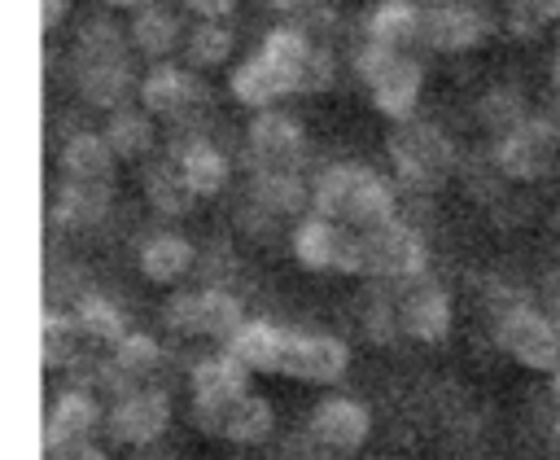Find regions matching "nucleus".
Segmentation results:
<instances>
[{
	"mask_svg": "<svg viewBox=\"0 0 560 460\" xmlns=\"http://www.w3.org/2000/svg\"><path fill=\"white\" fill-rule=\"evenodd\" d=\"M144 188H149V202L162 210V215H184L197 197L188 193V184L179 180V171H175V162L166 158V162H158L149 175H144Z\"/></svg>",
	"mask_w": 560,
	"mask_h": 460,
	"instance_id": "nucleus-30",
	"label": "nucleus"
},
{
	"mask_svg": "<svg viewBox=\"0 0 560 460\" xmlns=\"http://www.w3.org/2000/svg\"><path fill=\"white\" fill-rule=\"evenodd\" d=\"M486 18L468 0H438L420 4V44L433 53H468L486 39Z\"/></svg>",
	"mask_w": 560,
	"mask_h": 460,
	"instance_id": "nucleus-18",
	"label": "nucleus"
},
{
	"mask_svg": "<svg viewBox=\"0 0 560 460\" xmlns=\"http://www.w3.org/2000/svg\"><path fill=\"white\" fill-rule=\"evenodd\" d=\"M394 294V320H398V333L411 337V342H442L451 333V294L429 276H411V280H394L389 285Z\"/></svg>",
	"mask_w": 560,
	"mask_h": 460,
	"instance_id": "nucleus-14",
	"label": "nucleus"
},
{
	"mask_svg": "<svg viewBox=\"0 0 560 460\" xmlns=\"http://www.w3.org/2000/svg\"><path fill=\"white\" fill-rule=\"evenodd\" d=\"M184 66L192 70H214L232 57V31L228 22H197L192 31H184Z\"/></svg>",
	"mask_w": 560,
	"mask_h": 460,
	"instance_id": "nucleus-27",
	"label": "nucleus"
},
{
	"mask_svg": "<svg viewBox=\"0 0 560 460\" xmlns=\"http://www.w3.org/2000/svg\"><path fill=\"white\" fill-rule=\"evenodd\" d=\"M109 4H127V9H140L144 0H109Z\"/></svg>",
	"mask_w": 560,
	"mask_h": 460,
	"instance_id": "nucleus-40",
	"label": "nucleus"
},
{
	"mask_svg": "<svg viewBox=\"0 0 560 460\" xmlns=\"http://www.w3.org/2000/svg\"><path fill=\"white\" fill-rule=\"evenodd\" d=\"M262 4H271V9H280V13H311L319 0H262Z\"/></svg>",
	"mask_w": 560,
	"mask_h": 460,
	"instance_id": "nucleus-36",
	"label": "nucleus"
},
{
	"mask_svg": "<svg viewBox=\"0 0 560 460\" xmlns=\"http://www.w3.org/2000/svg\"><path fill=\"white\" fill-rule=\"evenodd\" d=\"M70 315H74L83 342H96V346H114V342L127 333L122 311H118L109 298H101V294H83V298L70 307Z\"/></svg>",
	"mask_w": 560,
	"mask_h": 460,
	"instance_id": "nucleus-26",
	"label": "nucleus"
},
{
	"mask_svg": "<svg viewBox=\"0 0 560 460\" xmlns=\"http://www.w3.org/2000/svg\"><path fill=\"white\" fill-rule=\"evenodd\" d=\"M547 22H560V0H508V26L521 39H534Z\"/></svg>",
	"mask_w": 560,
	"mask_h": 460,
	"instance_id": "nucleus-32",
	"label": "nucleus"
},
{
	"mask_svg": "<svg viewBox=\"0 0 560 460\" xmlns=\"http://www.w3.org/2000/svg\"><path fill=\"white\" fill-rule=\"evenodd\" d=\"M481 123H486V131L499 140L503 131H512L516 123H525L529 118V110H525V101H521V92H508V88H494V92H486L481 96Z\"/></svg>",
	"mask_w": 560,
	"mask_h": 460,
	"instance_id": "nucleus-31",
	"label": "nucleus"
},
{
	"mask_svg": "<svg viewBox=\"0 0 560 460\" xmlns=\"http://www.w3.org/2000/svg\"><path fill=\"white\" fill-rule=\"evenodd\" d=\"M363 39L381 44V48L416 53L420 48V4L416 0H385V4H376L372 18H368Z\"/></svg>",
	"mask_w": 560,
	"mask_h": 460,
	"instance_id": "nucleus-24",
	"label": "nucleus"
},
{
	"mask_svg": "<svg viewBox=\"0 0 560 460\" xmlns=\"http://www.w3.org/2000/svg\"><path fill=\"white\" fill-rule=\"evenodd\" d=\"M44 460H109V456L92 438V442H74V447H52V451H44Z\"/></svg>",
	"mask_w": 560,
	"mask_h": 460,
	"instance_id": "nucleus-34",
	"label": "nucleus"
},
{
	"mask_svg": "<svg viewBox=\"0 0 560 460\" xmlns=\"http://www.w3.org/2000/svg\"><path fill=\"white\" fill-rule=\"evenodd\" d=\"M494 346L529 372L560 368V333L547 311L529 298H508L503 307H494Z\"/></svg>",
	"mask_w": 560,
	"mask_h": 460,
	"instance_id": "nucleus-7",
	"label": "nucleus"
},
{
	"mask_svg": "<svg viewBox=\"0 0 560 460\" xmlns=\"http://www.w3.org/2000/svg\"><path fill=\"white\" fill-rule=\"evenodd\" d=\"M306 210H315L332 223H346L354 232H368V228L398 219V193L381 171H372L363 162H332L311 180Z\"/></svg>",
	"mask_w": 560,
	"mask_h": 460,
	"instance_id": "nucleus-3",
	"label": "nucleus"
},
{
	"mask_svg": "<svg viewBox=\"0 0 560 460\" xmlns=\"http://www.w3.org/2000/svg\"><path fill=\"white\" fill-rule=\"evenodd\" d=\"M429 272V245L420 237V228H411L402 215L381 223V228H368L359 232V276L363 280H411Z\"/></svg>",
	"mask_w": 560,
	"mask_h": 460,
	"instance_id": "nucleus-8",
	"label": "nucleus"
},
{
	"mask_svg": "<svg viewBox=\"0 0 560 460\" xmlns=\"http://www.w3.org/2000/svg\"><path fill=\"white\" fill-rule=\"evenodd\" d=\"M136 267H140L153 285H175V280H184V276L197 267V245H192L184 232L158 228V232H149V237L140 241Z\"/></svg>",
	"mask_w": 560,
	"mask_h": 460,
	"instance_id": "nucleus-21",
	"label": "nucleus"
},
{
	"mask_svg": "<svg viewBox=\"0 0 560 460\" xmlns=\"http://www.w3.org/2000/svg\"><path fill=\"white\" fill-rule=\"evenodd\" d=\"M105 421V407L96 403L92 390H61L48 412H44V451L52 447H74V442H92L96 429Z\"/></svg>",
	"mask_w": 560,
	"mask_h": 460,
	"instance_id": "nucleus-19",
	"label": "nucleus"
},
{
	"mask_svg": "<svg viewBox=\"0 0 560 460\" xmlns=\"http://www.w3.org/2000/svg\"><path fill=\"white\" fill-rule=\"evenodd\" d=\"M166 158L175 162V171H179V180L188 184L192 197H214V193H223V184H228V175H232L228 153H223L214 140H206V136H188V140L175 145Z\"/></svg>",
	"mask_w": 560,
	"mask_h": 460,
	"instance_id": "nucleus-20",
	"label": "nucleus"
},
{
	"mask_svg": "<svg viewBox=\"0 0 560 460\" xmlns=\"http://www.w3.org/2000/svg\"><path fill=\"white\" fill-rule=\"evenodd\" d=\"M192 416L206 434H214L223 442H236V447H258L276 429V412L254 386L232 390V394L210 399V403H192Z\"/></svg>",
	"mask_w": 560,
	"mask_h": 460,
	"instance_id": "nucleus-11",
	"label": "nucleus"
},
{
	"mask_svg": "<svg viewBox=\"0 0 560 460\" xmlns=\"http://www.w3.org/2000/svg\"><path fill=\"white\" fill-rule=\"evenodd\" d=\"M236 0H184V9L197 18V22H228Z\"/></svg>",
	"mask_w": 560,
	"mask_h": 460,
	"instance_id": "nucleus-33",
	"label": "nucleus"
},
{
	"mask_svg": "<svg viewBox=\"0 0 560 460\" xmlns=\"http://www.w3.org/2000/svg\"><path fill=\"white\" fill-rule=\"evenodd\" d=\"M74 79H79V92L101 105L105 114L136 101V70H131V39H122L118 26H101L92 22L79 39V53H74Z\"/></svg>",
	"mask_w": 560,
	"mask_h": 460,
	"instance_id": "nucleus-4",
	"label": "nucleus"
},
{
	"mask_svg": "<svg viewBox=\"0 0 560 460\" xmlns=\"http://www.w3.org/2000/svg\"><path fill=\"white\" fill-rule=\"evenodd\" d=\"M306 434H311V442H315L319 451H328V456H350V451H359V447L368 442V434H372V412H368L359 399H350V394H328V399H319V403L311 407Z\"/></svg>",
	"mask_w": 560,
	"mask_h": 460,
	"instance_id": "nucleus-17",
	"label": "nucleus"
},
{
	"mask_svg": "<svg viewBox=\"0 0 560 460\" xmlns=\"http://www.w3.org/2000/svg\"><path fill=\"white\" fill-rule=\"evenodd\" d=\"M547 399H551V407L560 412V368L551 372V390H547Z\"/></svg>",
	"mask_w": 560,
	"mask_h": 460,
	"instance_id": "nucleus-39",
	"label": "nucleus"
},
{
	"mask_svg": "<svg viewBox=\"0 0 560 460\" xmlns=\"http://www.w3.org/2000/svg\"><path fill=\"white\" fill-rule=\"evenodd\" d=\"M547 438H551V447L560 451V412L551 407V421H547Z\"/></svg>",
	"mask_w": 560,
	"mask_h": 460,
	"instance_id": "nucleus-38",
	"label": "nucleus"
},
{
	"mask_svg": "<svg viewBox=\"0 0 560 460\" xmlns=\"http://www.w3.org/2000/svg\"><path fill=\"white\" fill-rule=\"evenodd\" d=\"M542 311H547V320L556 324V333H560V276L547 285V298H542Z\"/></svg>",
	"mask_w": 560,
	"mask_h": 460,
	"instance_id": "nucleus-35",
	"label": "nucleus"
},
{
	"mask_svg": "<svg viewBox=\"0 0 560 460\" xmlns=\"http://www.w3.org/2000/svg\"><path fill=\"white\" fill-rule=\"evenodd\" d=\"M354 70H359V83L368 88L372 105L402 123V118H416V105H420V92H424V66L416 53H398V48H381V44H368L354 53Z\"/></svg>",
	"mask_w": 560,
	"mask_h": 460,
	"instance_id": "nucleus-5",
	"label": "nucleus"
},
{
	"mask_svg": "<svg viewBox=\"0 0 560 460\" xmlns=\"http://www.w3.org/2000/svg\"><path fill=\"white\" fill-rule=\"evenodd\" d=\"M39 9H44V26L52 31V26L61 22V9H66V0H39Z\"/></svg>",
	"mask_w": 560,
	"mask_h": 460,
	"instance_id": "nucleus-37",
	"label": "nucleus"
},
{
	"mask_svg": "<svg viewBox=\"0 0 560 460\" xmlns=\"http://www.w3.org/2000/svg\"><path fill=\"white\" fill-rule=\"evenodd\" d=\"M114 166L118 153L109 149L105 131H74L61 149V171L66 184H92V188H109L114 184Z\"/></svg>",
	"mask_w": 560,
	"mask_h": 460,
	"instance_id": "nucleus-22",
	"label": "nucleus"
},
{
	"mask_svg": "<svg viewBox=\"0 0 560 460\" xmlns=\"http://www.w3.org/2000/svg\"><path fill=\"white\" fill-rule=\"evenodd\" d=\"M136 101L158 118V123H184L206 105V83L192 66H175V61H158L140 88Z\"/></svg>",
	"mask_w": 560,
	"mask_h": 460,
	"instance_id": "nucleus-16",
	"label": "nucleus"
},
{
	"mask_svg": "<svg viewBox=\"0 0 560 460\" xmlns=\"http://www.w3.org/2000/svg\"><path fill=\"white\" fill-rule=\"evenodd\" d=\"M245 307L223 289V285H197V289H184L166 302V324L184 337H197V342H228L241 324H245Z\"/></svg>",
	"mask_w": 560,
	"mask_h": 460,
	"instance_id": "nucleus-10",
	"label": "nucleus"
},
{
	"mask_svg": "<svg viewBox=\"0 0 560 460\" xmlns=\"http://www.w3.org/2000/svg\"><path fill=\"white\" fill-rule=\"evenodd\" d=\"M79 324L70 311H44V324H39V350H44V368H70L79 359Z\"/></svg>",
	"mask_w": 560,
	"mask_h": 460,
	"instance_id": "nucleus-28",
	"label": "nucleus"
},
{
	"mask_svg": "<svg viewBox=\"0 0 560 460\" xmlns=\"http://www.w3.org/2000/svg\"><path fill=\"white\" fill-rule=\"evenodd\" d=\"M490 162L512 184H538L560 162V123L556 118H525L512 131H503L490 149Z\"/></svg>",
	"mask_w": 560,
	"mask_h": 460,
	"instance_id": "nucleus-9",
	"label": "nucleus"
},
{
	"mask_svg": "<svg viewBox=\"0 0 560 460\" xmlns=\"http://www.w3.org/2000/svg\"><path fill=\"white\" fill-rule=\"evenodd\" d=\"M219 350H228L254 377H289L306 386H337L350 368V346L332 333H306L271 320H245Z\"/></svg>",
	"mask_w": 560,
	"mask_h": 460,
	"instance_id": "nucleus-2",
	"label": "nucleus"
},
{
	"mask_svg": "<svg viewBox=\"0 0 560 460\" xmlns=\"http://www.w3.org/2000/svg\"><path fill=\"white\" fill-rule=\"evenodd\" d=\"M136 460H158V456H136Z\"/></svg>",
	"mask_w": 560,
	"mask_h": 460,
	"instance_id": "nucleus-41",
	"label": "nucleus"
},
{
	"mask_svg": "<svg viewBox=\"0 0 560 460\" xmlns=\"http://www.w3.org/2000/svg\"><path fill=\"white\" fill-rule=\"evenodd\" d=\"M328 79H332V57L302 26H276L245 61L232 66L228 92L249 110H271L289 96L328 88Z\"/></svg>",
	"mask_w": 560,
	"mask_h": 460,
	"instance_id": "nucleus-1",
	"label": "nucleus"
},
{
	"mask_svg": "<svg viewBox=\"0 0 560 460\" xmlns=\"http://www.w3.org/2000/svg\"><path fill=\"white\" fill-rule=\"evenodd\" d=\"M109 215V188H92V184H61L57 197V219L70 228H92Z\"/></svg>",
	"mask_w": 560,
	"mask_h": 460,
	"instance_id": "nucleus-29",
	"label": "nucleus"
},
{
	"mask_svg": "<svg viewBox=\"0 0 560 460\" xmlns=\"http://www.w3.org/2000/svg\"><path fill=\"white\" fill-rule=\"evenodd\" d=\"M171 425V399L166 390H158L153 381L149 386H131V390H118L109 394V407H105V421L101 429L122 442V447H153Z\"/></svg>",
	"mask_w": 560,
	"mask_h": 460,
	"instance_id": "nucleus-12",
	"label": "nucleus"
},
{
	"mask_svg": "<svg viewBox=\"0 0 560 460\" xmlns=\"http://www.w3.org/2000/svg\"><path fill=\"white\" fill-rule=\"evenodd\" d=\"M105 140L118 153V162H140L158 145V118L140 101H127L105 114Z\"/></svg>",
	"mask_w": 560,
	"mask_h": 460,
	"instance_id": "nucleus-23",
	"label": "nucleus"
},
{
	"mask_svg": "<svg viewBox=\"0 0 560 460\" xmlns=\"http://www.w3.org/2000/svg\"><path fill=\"white\" fill-rule=\"evenodd\" d=\"M389 166L394 180L407 184L411 193H433L455 171V145L442 127L424 118H402L389 136Z\"/></svg>",
	"mask_w": 560,
	"mask_h": 460,
	"instance_id": "nucleus-6",
	"label": "nucleus"
},
{
	"mask_svg": "<svg viewBox=\"0 0 560 460\" xmlns=\"http://www.w3.org/2000/svg\"><path fill=\"white\" fill-rule=\"evenodd\" d=\"M127 35H131V48H140V53L153 57V61H166V57L184 44L179 18H175L171 9H162V4H153V0L140 4V13H136V22H131Z\"/></svg>",
	"mask_w": 560,
	"mask_h": 460,
	"instance_id": "nucleus-25",
	"label": "nucleus"
},
{
	"mask_svg": "<svg viewBox=\"0 0 560 460\" xmlns=\"http://www.w3.org/2000/svg\"><path fill=\"white\" fill-rule=\"evenodd\" d=\"M293 258L306 272H337V276H359V232L346 223H332L315 210L298 215L293 223Z\"/></svg>",
	"mask_w": 560,
	"mask_h": 460,
	"instance_id": "nucleus-13",
	"label": "nucleus"
},
{
	"mask_svg": "<svg viewBox=\"0 0 560 460\" xmlns=\"http://www.w3.org/2000/svg\"><path fill=\"white\" fill-rule=\"evenodd\" d=\"M245 153H249V171H302L306 166V131L280 105L254 110V123L245 131Z\"/></svg>",
	"mask_w": 560,
	"mask_h": 460,
	"instance_id": "nucleus-15",
	"label": "nucleus"
}]
</instances>
